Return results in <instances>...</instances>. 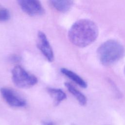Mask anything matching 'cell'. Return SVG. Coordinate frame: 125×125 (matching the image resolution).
I'll list each match as a JSON object with an SVG mask.
<instances>
[{
  "instance_id": "obj_1",
  "label": "cell",
  "mask_w": 125,
  "mask_h": 125,
  "mask_svg": "<svg viewBox=\"0 0 125 125\" xmlns=\"http://www.w3.org/2000/svg\"><path fill=\"white\" fill-rule=\"evenodd\" d=\"M98 35L96 23L88 19H81L75 22L70 27L68 36L74 45L85 47L94 42Z\"/></svg>"
},
{
  "instance_id": "obj_2",
  "label": "cell",
  "mask_w": 125,
  "mask_h": 125,
  "mask_svg": "<svg viewBox=\"0 0 125 125\" xmlns=\"http://www.w3.org/2000/svg\"><path fill=\"white\" fill-rule=\"evenodd\" d=\"M124 53V46L114 40L104 42L97 49L98 58L104 65H110L118 61L123 57Z\"/></svg>"
},
{
  "instance_id": "obj_3",
  "label": "cell",
  "mask_w": 125,
  "mask_h": 125,
  "mask_svg": "<svg viewBox=\"0 0 125 125\" xmlns=\"http://www.w3.org/2000/svg\"><path fill=\"white\" fill-rule=\"evenodd\" d=\"M12 79L15 85L22 88L31 87L38 82L35 76L27 72L20 65H16L13 68Z\"/></svg>"
},
{
  "instance_id": "obj_4",
  "label": "cell",
  "mask_w": 125,
  "mask_h": 125,
  "mask_svg": "<svg viewBox=\"0 0 125 125\" xmlns=\"http://www.w3.org/2000/svg\"><path fill=\"white\" fill-rule=\"evenodd\" d=\"M0 91L3 99L9 105L19 107L26 105L25 100L13 89L3 87L0 89Z\"/></svg>"
},
{
  "instance_id": "obj_5",
  "label": "cell",
  "mask_w": 125,
  "mask_h": 125,
  "mask_svg": "<svg viewBox=\"0 0 125 125\" xmlns=\"http://www.w3.org/2000/svg\"><path fill=\"white\" fill-rule=\"evenodd\" d=\"M17 2L21 9L30 16L42 15L44 13V9L39 0H20Z\"/></svg>"
},
{
  "instance_id": "obj_6",
  "label": "cell",
  "mask_w": 125,
  "mask_h": 125,
  "mask_svg": "<svg viewBox=\"0 0 125 125\" xmlns=\"http://www.w3.org/2000/svg\"><path fill=\"white\" fill-rule=\"evenodd\" d=\"M37 47L41 51L43 56L50 62L53 61L54 56L53 49L45 35L42 31L38 33Z\"/></svg>"
},
{
  "instance_id": "obj_7",
  "label": "cell",
  "mask_w": 125,
  "mask_h": 125,
  "mask_svg": "<svg viewBox=\"0 0 125 125\" xmlns=\"http://www.w3.org/2000/svg\"><path fill=\"white\" fill-rule=\"evenodd\" d=\"M64 85L69 92L75 97L81 105H84L86 104L87 99L84 95H83L81 91L78 90L69 83H65Z\"/></svg>"
},
{
  "instance_id": "obj_8",
  "label": "cell",
  "mask_w": 125,
  "mask_h": 125,
  "mask_svg": "<svg viewBox=\"0 0 125 125\" xmlns=\"http://www.w3.org/2000/svg\"><path fill=\"white\" fill-rule=\"evenodd\" d=\"M51 5L57 11L61 12L68 11L72 7L73 1L72 0H50Z\"/></svg>"
},
{
  "instance_id": "obj_9",
  "label": "cell",
  "mask_w": 125,
  "mask_h": 125,
  "mask_svg": "<svg viewBox=\"0 0 125 125\" xmlns=\"http://www.w3.org/2000/svg\"><path fill=\"white\" fill-rule=\"evenodd\" d=\"M61 71L63 74L72 80L81 87L83 88L87 87V83L85 81L74 72L65 68H62Z\"/></svg>"
},
{
  "instance_id": "obj_10",
  "label": "cell",
  "mask_w": 125,
  "mask_h": 125,
  "mask_svg": "<svg viewBox=\"0 0 125 125\" xmlns=\"http://www.w3.org/2000/svg\"><path fill=\"white\" fill-rule=\"evenodd\" d=\"M47 91L51 97L53 98L55 105H58L66 98V94L61 89L48 87L47 88Z\"/></svg>"
},
{
  "instance_id": "obj_11",
  "label": "cell",
  "mask_w": 125,
  "mask_h": 125,
  "mask_svg": "<svg viewBox=\"0 0 125 125\" xmlns=\"http://www.w3.org/2000/svg\"><path fill=\"white\" fill-rule=\"evenodd\" d=\"M10 17L9 10L6 7L0 4V21H6L9 19Z\"/></svg>"
},
{
  "instance_id": "obj_12",
  "label": "cell",
  "mask_w": 125,
  "mask_h": 125,
  "mask_svg": "<svg viewBox=\"0 0 125 125\" xmlns=\"http://www.w3.org/2000/svg\"><path fill=\"white\" fill-rule=\"evenodd\" d=\"M9 60L12 62H18L21 60V58L19 55L16 54H13L9 56Z\"/></svg>"
},
{
  "instance_id": "obj_13",
  "label": "cell",
  "mask_w": 125,
  "mask_h": 125,
  "mask_svg": "<svg viewBox=\"0 0 125 125\" xmlns=\"http://www.w3.org/2000/svg\"><path fill=\"white\" fill-rule=\"evenodd\" d=\"M42 125H55V124L52 121H44L42 122Z\"/></svg>"
},
{
  "instance_id": "obj_14",
  "label": "cell",
  "mask_w": 125,
  "mask_h": 125,
  "mask_svg": "<svg viewBox=\"0 0 125 125\" xmlns=\"http://www.w3.org/2000/svg\"><path fill=\"white\" fill-rule=\"evenodd\" d=\"M124 71H125V69H124Z\"/></svg>"
},
{
  "instance_id": "obj_15",
  "label": "cell",
  "mask_w": 125,
  "mask_h": 125,
  "mask_svg": "<svg viewBox=\"0 0 125 125\" xmlns=\"http://www.w3.org/2000/svg\"><path fill=\"white\" fill-rule=\"evenodd\" d=\"M74 125V124H73V125Z\"/></svg>"
}]
</instances>
